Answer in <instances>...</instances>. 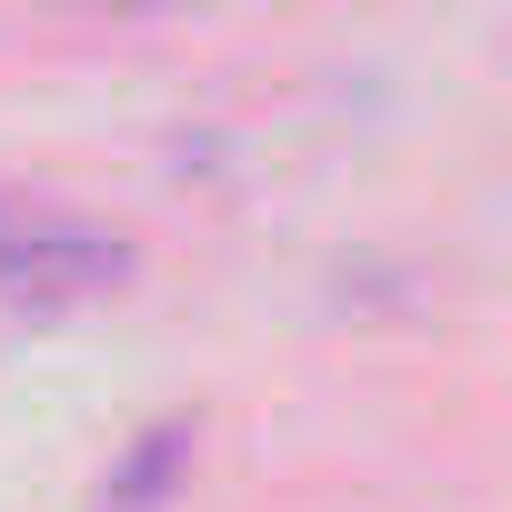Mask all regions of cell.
<instances>
[{"label":"cell","instance_id":"6da1fadb","mask_svg":"<svg viewBox=\"0 0 512 512\" xmlns=\"http://www.w3.org/2000/svg\"><path fill=\"white\" fill-rule=\"evenodd\" d=\"M121 272H131V251H121L101 221L0 201V302H21V312H61V302L111 292Z\"/></svg>","mask_w":512,"mask_h":512}]
</instances>
